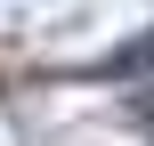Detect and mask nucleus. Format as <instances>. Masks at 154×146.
I'll return each mask as SVG.
<instances>
[{"label":"nucleus","instance_id":"nucleus-1","mask_svg":"<svg viewBox=\"0 0 154 146\" xmlns=\"http://www.w3.org/2000/svg\"><path fill=\"white\" fill-rule=\"evenodd\" d=\"M114 65H122V73H146V65H154V33H138V41L114 57Z\"/></svg>","mask_w":154,"mask_h":146}]
</instances>
